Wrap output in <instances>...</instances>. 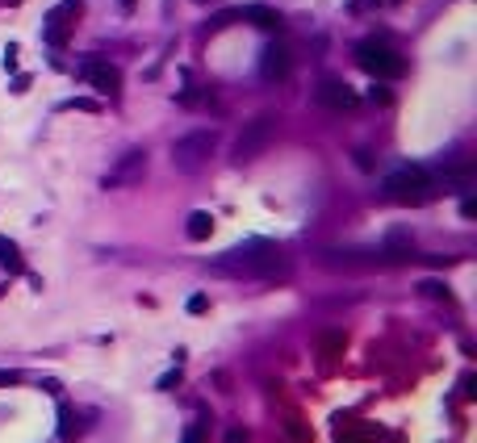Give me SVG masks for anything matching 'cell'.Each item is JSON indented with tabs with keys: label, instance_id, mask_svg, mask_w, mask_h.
<instances>
[{
	"label": "cell",
	"instance_id": "d4e9b609",
	"mask_svg": "<svg viewBox=\"0 0 477 443\" xmlns=\"http://www.w3.org/2000/svg\"><path fill=\"white\" fill-rule=\"evenodd\" d=\"M226 443H247V435H243V431H230V435H226Z\"/></svg>",
	"mask_w": 477,
	"mask_h": 443
},
{
	"label": "cell",
	"instance_id": "cb8c5ba5",
	"mask_svg": "<svg viewBox=\"0 0 477 443\" xmlns=\"http://www.w3.org/2000/svg\"><path fill=\"white\" fill-rule=\"evenodd\" d=\"M461 213H465V218H474V213H477V201H474V197H465V201H461Z\"/></svg>",
	"mask_w": 477,
	"mask_h": 443
},
{
	"label": "cell",
	"instance_id": "5bb4252c",
	"mask_svg": "<svg viewBox=\"0 0 477 443\" xmlns=\"http://www.w3.org/2000/svg\"><path fill=\"white\" fill-rule=\"evenodd\" d=\"M59 440H63V443L80 440V419H75V410H71V406H63V410H59Z\"/></svg>",
	"mask_w": 477,
	"mask_h": 443
},
{
	"label": "cell",
	"instance_id": "7a4b0ae2",
	"mask_svg": "<svg viewBox=\"0 0 477 443\" xmlns=\"http://www.w3.org/2000/svg\"><path fill=\"white\" fill-rule=\"evenodd\" d=\"M381 193H386L394 205H423V201H432L436 180H432L427 167H398V172H390V176L381 180Z\"/></svg>",
	"mask_w": 477,
	"mask_h": 443
},
{
	"label": "cell",
	"instance_id": "8fae6325",
	"mask_svg": "<svg viewBox=\"0 0 477 443\" xmlns=\"http://www.w3.org/2000/svg\"><path fill=\"white\" fill-rule=\"evenodd\" d=\"M239 17L251 21V25H260V29H281V17L272 8H264V4H247V8H239Z\"/></svg>",
	"mask_w": 477,
	"mask_h": 443
},
{
	"label": "cell",
	"instance_id": "7c38bea8",
	"mask_svg": "<svg viewBox=\"0 0 477 443\" xmlns=\"http://www.w3.org/2000/svg\"><path fill=\"white\" fill-rule=\"evenodd\" d=\"M184 234H189L193 243H201V239H210V234H214V213H205V209H197V213H189V226H184Z\"/></svg>",
	"mask_w": 477,
	"mask_h": 443
},
{
	"label": "cell",
	"instance_id": "e0dca14e",
	"mask_svg": "<svg viewBox=\"0 0 477 443\" xmlns=\"http://www.w3.org/2000/svg\"><path fill=\"white\" fill-rule=\"evenodd\" d=\"M335 443H369V435L356 431V427H339V431H335Z\"/></svg>",
	"mask_w": 477,
	"mask_h": 443
},
{
	"label": "cell",
	"instance_id": "277c9868",
	"mask_svg": "<svg viewBox=\"0 0 477 443\" xmlns=\"http://www.w3.org/2000/svg\"><path fill=\"white\" fill-rule=\"evenodd\" d=\"M356 63H360L373 80H398V75L406 71V59H402L394 46L377 42V38H365V42L356 46Z\"/></svg>",
	"mask_w": 477,
	"mask_h": 443
},
{
	"label": "cell",
	"instance_id": "2e32d148",
	"mask_svg": "<svg viewBox=\"0 0 477 443\" xmlns=\"http://www.w3.org/2000/svg\"><path fill=\"white\" fill-rule=\"evenodd\" d=\"M318 347H323V356H327V360H335V356L344 352V335H339V331H327Z\"/></svg>",
	"mask_w": 477,
	"mask_h": 443
},
{
	"label": "cell",
	"instance_id": "4316f807",
	"mask_svg": "<svg viewBox=\"0 0 477 443\" xmlns=\"http://www.w3.org/2000/svg\"><path fill=\"white\" fill-rule=\"evenodd\" d=\"M0 4H17V0H0Z\"/></svg>",
	"mask_w": 477,
	"mask_h": 443
},
{
	"label": "cell",
	"instance_id": "44dd1931",
	"mask_svg": "<svg viewBox=\"0 0 477 443\" xmlns=\"http://www.w3.org/2000/svg\"><path fill=\"white\" fill-rule=\"evenodd\" d=\"M423 289H427V293H432V297H444V301H448V289H444V285H436V280H427V285H423Z\"/></svg>",
	"mask_w": 477,
	"mask_h": 443
},
{
	"label": "cell",
	"instance_id": "9a60e30c",
	"mask_svg": "<svg viewBox=\"0 0 477 443\" xmlns=\"http://www.w3.org/2000/svg\"><path fill=\"white\" fill-rule=\"evenodd\" d=\"M0 264H4L8 272H25V264H21V255H17V247H13L8 239H0Z\"/></svg>",
	"mask_w": 477,
	"mask_h": 443
},
{
	"label": "cell",
	"instance_id": "52a82bcc",
	"mask_svg": "<svg viewBox=\"0 0 477 443\" xmlns=\"http://www.w3.org/2000/svg\"><path fill=\"white\" fill-rule=\"evenodd\" d=\"M142 172H147V151H126L109 172H105V188H126V184H138L142 180Z\"/></svg>",
	"mask_w": 477,
	"mask_h": 443
},
{
	"label": "cell",
	"instance_id": "ba28073f",
	"mask_svg": "<svg viewBox=\"0 0 477 443\" xmlns=\"http://www.w3.org/2000/svg\"><path fill=\"white\" fill-rule=\"evenodd\" d=\"M80 80L92 84L96 92H109V96L122 88V71H117L113 63H105V59H84V63H80Z\"/></svg>",
	"mask_w": 477,
	"mask_h": 443
},
{
	"label": "cell",
	"instance_id": "5b68a950",
	"mask_svg": "<svg viewBox=\"0 0 477 443\" xmlns=\"http://www.w3.org/2000/svg\"><path fill=\"white\" fill-rule=\"evenodd\" d=\"M272 138H277V117L272 113H260L256 121H247L243 126V134L235 138V163L243 167V163H251V159H260L268 147H272Z\"/></svg>",
	"mask_w": 477,
	"mask_h": 443
},
{
	"label": "cell",
	"instance_id": "ffe728a7",
	"mask_svg": "<svg viewBox=\"0 0 477 443\" xmlns=\"http://www.w3.org/2000/svg\"><path fill=\"white\" fill-rule=\"evenodd\" d=\"M4 71H17V46L4 50Z\"/></svg>",
	"mask_w": 477,
	"mask_h": 443
},
{
	"label": "cell",
	"instance_id": "603a6c76",
	"mask_svg": "<svg viewBox=\"0 0 477 443\" xmlns=\"http://www.w3.org/2000/svg\"><path fill=\"white\" fill-rule=\"evenodd\" d=\"M176 381H180V368H176V373H168V377H159V389H172Z\"/></svg>",
	"mask_w": 477,
	"mask_h": 443
},
{
	"label": "cell",
	"instance_id": "3957f363",
	"mask_svg": "<svg viewBox=\"0 0 477 443\" xmlns=\"http://www.w3.org/2000/svg\"><path fill=\"white\" fill-rule=\"evenodd\" d=\"M214 151H218V134L214 130H193V134L172 142V167L176 172H201Z\"/></svg>",
	"mask_w": 477,
	"mask_h": 443
},
{
	"label": "cell",
	"instance_id": "9c48e42d",
	"mask_svg": "<svg viewBox=\"0 0 477 443\" xmlns=\"http://www.w3.org/2000/svg\"><path fill=\"white\" fill-rule=\"evenodd\" d=\"M318 105H327V109H335V113H344V109H356V92L344 84V80H335V75H327L323 84H318Z\"/></svg>",
	"mask_w": 477,
	"mask_h": 443
},
{
	"label": "cell",
	"instance_id": "7402d4cb",
	"mask_svg": "<svg viewBox=\"0 0 477 443\" xmlns=\"http://www.w3.org/2000/svg\"><path fill=\"white\" fill-rule=\"evenodd\" d=\"M63 109H96V100H63Z\"/></svg>",
	"mask_w": 477,
	"mask_h": 443
},
{
	"label": "cell",
	"instance_id": "8992f818",
	"mask_svg": "<svg viewBox=\"0 0 477 443\" xmlns=\"http://www.w3.org/2000/svg\"><path fill=\"white\" fill-rule=\"evenodd\" d=\"M80 13H84V0H59V4L46 13V21H42V38H46L50 46H63V42H67V29L75 25Z\"/></svg>",
	"mask_w": 477,
	"mask_h": 443
},
{
	"label": "cell",
	"instance_id": "30bf717a",
	"mask_svg": "<svg viewBox=\"0 0 477 443\" xmlns=\"http://www.w3.org/2000/svg\"><path fill=\"white\" fill-rule=\"evenodd\" d=\"M260 75L268 80V84H281L285 75H289V50L285 46H264V54H260Z\"/></svg>",
	"mask_w": 477,
	"mask_h": 443
},
{
	"label": "cell",
	"instance_id": "ac0fdd59",
	"mask_svg": "<svg viewBox=\"0 0 477 443\" xmlns=\"http://www.w3.org/2000/svg\"><path fill=\"white\" fill-rule=\"evenodd\" d=\"M205 310H210V297H201V293L189 297V314H205Z\"/></svg>",
	"mask_w": 477,
	"mask_h": 443
},
{
	"label": "cell",
	"instance_id": "484cf974",
	"mask_svg": "<svg viewBox=\"0 0 477 443\" xmlns=\"http://www.w3.org/2000/svg\"><path fill=\"white\" fill-rule=\"evenodd\" d=\"M117 4H122V8H134V4H138V0H117Z\"/></svg>",
	"mask_w": 477,
	"mask_h": 443
},
{
	"label": "cell",
	"instance_id": "d6986e66",
	"mask_svg": "<svg viewBox=\"0 0 477 443\" xmlns=\"http://www.w3.org/2000/svg\"><path fill=\"white\" fill-rule=\"evenodd\" d=\"M184 443H205V427H201V423L189 427V431H184Z\"/></svg>",
	"mask_w": 477,
	"mask_h": 443
},
{
	"label": "cell",
	"instance_id": "6da1fadb",
	"mask_svg": "<svg viewBox=\"0 0 477 443\" xmlns=\"http://www.w3.org/2000/svg\"><path fill=\"white\" fill-rule=\"evenodd\" d=\"M210 272L218 276H235V280H272V276H285L289 264H285V251L268 239H247L230 251H222L218 260H210Z\"/></svg>",
	"mask_w": 477,
	"mask_h": 443
},
{
	"label": "cell",
	"instance_id": "4fadbf2b",
	"mask_svg": "<svg viewBox=\"0 0 477 443\" xmlns=\"http://www.w3.org/2000/svg\"><path fill=\"white\" fill-rule=\"evenodd\" d=\"M381 255H390L394 264H402V260H411L415 251H411V239L398 230V234H390V243H386V251H381Z\"/></svg>",
	"mask_w": 477,
	"mask_h": 443
}]
</instances>
